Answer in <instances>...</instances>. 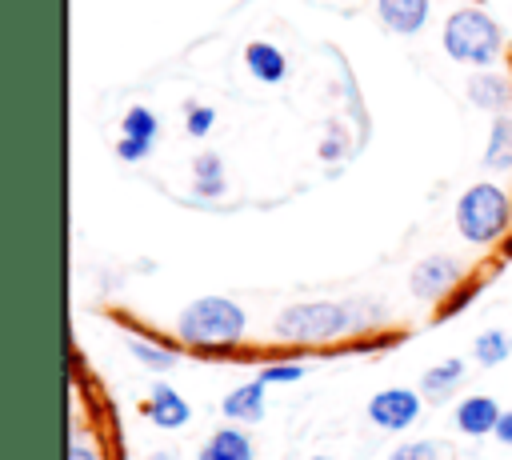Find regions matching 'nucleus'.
<instances>
[{
	"label": "nucleus",
	"mask_w": 512,
	"mask_h": 460,
	"mask_svg": "<svg viewBox=\"0 0 512 460\" xmlns=\"http://www.w3.org/2000/svg\"><path fill=\"white\" fill-rule=\"evenodd\" d=\"M244 328H248V316L228 296H200L176 320V336L196 348H228L244 336Z\"/></svg>",
	"instance_id": "nucleus-1"
},
{
	"label": "nucleus",
	"mask_w": 512,
	"mask_h": 460,
	"mask_svg": "<svg viewBox=\"0 0 512 460\" xmlns=\"http://www.w3.org/2000/svg\"><path fill=\"white\" fill-rule=\"evenodd\" d=\"M360 324L356 308L352 304H336V300H304V304H288L272 332L280 340H304V344H316V340H336L344 332H352Z\"/></svg>",
	"instance_id": "nucleus-2"
},
{
	"label": "nucleus",
	"mask_w": 512,
	"mask_h": 460,
	"mask_svg": "<svg viewBox=\"0 0 512 460\" xmlns=\"http://www.w3.org/2000/svg\"><path fill=\"white\" fill-rule=\"evenodd\" d=\"M508 220H512V204L504 196V188L496 184H472L460 200H456V232L468 240V244H492L508 232Z\"/></svg>",
	"instance_id": "nucleus-3"
},
{
	"label": "nucleus",
	"mask_w": 512,
	"mask_h": 460,
	"mask_svg": "<svg viewBox=\"0 0 512 460\" xmlns=\"http://www.w3.org/2000/svg\"><path fill=\"white\" fill-rule=\"evenodd\" d=\"M444 52L460 64H492L500 56V28L480 8H460L444 20Z\"/></svg>",
	"instance_id": "nucleus-4"
},
{
	"label": "nucleus",
	"mask_w": 512,
	"mask_h": 460,
	"mask_svg": "<svg viewBox=\"0 0 512 460\" xmlns=\"http://www.w3.org/2000/svg\"><path fill=\"white\" fill-rule=\"evenodd\" d=\"M420 396L412 388H384L368 400V420L384 432H404L408 424L420 420Z\"/></svg>",
	"instance_id": "nucleus-5"
},
{
	"label": "nucleus",
	"mask_w": 512,
	"mask_h": 460,
	"mask_svg": "<svg viewBox=\"0 0 512 460\" xmlns=\"http://www.w3.org/2000/svg\"><path fill=\"white\" fill-rule=\"evenodd\" d=\"M456 280H460V264H456V260H448V256H428V260H420V264L412 268L408 288H412V296H420V300H440V296L452 292Z\"/></svg>",
	"instance_id": "nucleus-6"
},
{
	"label": "nucleus",
	"mask_w": 512,
	"mask_h": 460,
	"mask_svg": "<svg viewBox=\"0 0 512 460\" xmlns=\"http://www.w3.org/2000/svg\"><path fill=\"white\" fill-rule=\"evenodd\" d=\"M144 416H148L152 424H160V428H184V424H188V416H192V408H188V400H184L172 384L156 380V384H152V392H148Z\"/></svg>",
	"instance_id": "nucleus-7"
},
{
	"label": "nucleus",
	"mask_w": 512,
	"mask_h": 460,
	"mask_svg": "<svg viewBox=\"0 0 512 460\" xmlns=\"http://www.w3.org/2000/svg\"><path fill=\"white\" fill-rule=\"evenodd\" d=\"M496 420H500V404L492 396L476 392V396H464L456 404V428L464 436H488V432H496Z\"/></svg>",
	"instance_id": "nucleus-8"
},
{
	"label": "nucleus",
	"mask_w": 512,
	"mask_h": 460,
	"mask_svg": "<svg viewBox=\"0 0 512 460\" xmlns=\"http://www.w3.org/2000/svg\"><path fill=\"white\" fill-rule=\"evenodd\" d=\"M264 380L256 376V380H248V384H240V388H232L224 400H220V412L228 416V420H236V424H256L260 416H264Z\"/></svg>",
	"instance_id": "nucleus-9"
},
{
	"label": "nucleus",
	"mask_w": 512,
	"mask_h": 460,
	"mask_svg": "<svg viewBox=\"0 0 512 460\" xmlns=\"http://www.w3.org/2000/svg\"><path fill=\"white\" fill-rule=\"evenodd\" d=\"M376 8H380V20H384L392 32L412 36V32L424 28L432 0H376Z\"/></svg>",
	"instance_id": "nucleus-10"
},
{
	"label": "nucleus",
	"mask_w": 512,
	"mask_h": 460,
	"mask_svg": "<svg viewBox=\"0 0 512 460\" xmlns=\"http://www.w3.org/2000/svg\"><path fill=\"white\" fill-rule=\"evenodd\" d=\"M196 460H252V440H248V432L244 428H216L208 440H204V448H200V456Z\"/></svg>",
	"instance_id": "nucleus-11"
},
{
	"label": "nucleus",
	"mask_w": 512,
	"mask_h": 460,
	"mask_svg": "<svg viewBox=\"0 0 512 460\" xmlns=\"http://www.w3.org/2000/svg\"><path fill=\"white\" fill-rule=\"evenodd\" d=\"M244 64H248V72H252L256 80H264V84H280L284 72H288L284 52H280L276 44H268V40H252V44L244 48Z\"/></svg>",
	"instance_id": "nucleus-12"
},
{
	"label": "nucleus",
	"mask_w": 512,
	"mask_h": 460,
	"mask_svg": "<svg viewBox=\"0 0 512 460\" xmlns=\"http://www.w3.org/2000/svg\"><path fill=\"white\" fill-rule=\"evenodd\" d=\"M468 100H472L476 108L500 112V108H508V100H512V84H508L504 76H496V72H480V76L468 80Z\"/></svg>",
	"instance_id": "nucleus-13"
},
{
	"label": "nucleus",
	"mask_w": 512,
	"mask_h": 460,
	"mask_svg": "<svg viewBox=\"0 0 512 460\" xmlns=\"http://www.w3.org/2000/svg\"><path fill=\"white\" fill-rule=\"evenodd\" d=\"M460 380H464V360H460V356H448V360L432 364V368L420 376V392L432 396V400H444L448 392L460 388Z\"/></svg>",
	"instance_id": "nucleus-14"
},
{
	"label": "nucleus",
	"mask_w": 512,
	"mask_h": 460,
	"mask_svg": "<svg viewBox=\"0 0 512 460\" xmlns=\"http://www.w3.org/2000/svg\"><path fill=\"white\" fill-rule=\"evenodd\" d=\"M192 192L204 196V200L224 196V160L216 152H200L192 160Z\"/></svg>",
	"instance_id": "nucleus-15"
},
{
	"label": "nucleus",
	"mask_w": 512,
	"mask_h": 460,
	"mask_svg": "<svg viewBox=\"0 0 512 460\" xmlns=\"http://www.w3.org/2000/svg\"><path fill=\"white\" fill-rule=\"evenodd\" d=\"M484 164L492 172H512V116L500 112L492 120V132H488V148H484Z\"/></svg>",
	"instance_id": "nucleus-16"
},
{
	"label": "nucleus",
	"mask_w": 512,
	"mask_h": 460,
	"mask_svg": "<svg viewBox=\"0 0 512 460\" xmlns=\"http://www.w3.org/2000/svg\"><path fill=\"white\" fill-rule=\"evenodd\" d=\"M512 356V336L504 332V328H484L476 340H472V360L480 364V368H496V364H504Z\"/></svg>",
	"instance_id": "nucleus-17"
},
{
	"label": "nucleus",
	"mask_w": 512,
	"mask_h": 460,
	"mask_svg": "<svg viewBox=\"0 0 512 460\" xmlns=\"http://www.w3.org/2000/svg\"><path fill=\"white\" fill-rule=\"evenodd\" d=\"M156 132H160V120L152 116V108L136 104V108H128V112H124V136L152 144V140H156Z\"/></svg>",
	"instance_id": "nucleus-18"
},
{
	"label": "nucleus",
	"mask_w": 512,
	"mask_h": 460,
	"mask_svg": "<svg viewBox=\"0 0 512 460\" xmlns=\"http://www.w3.org/2000/svg\"><path fill=\"white\" fill-rule=\"evenodd\" d=\"M128 352H132L144 368H152V372L176 368V352H172V348H160V344H148V340H128Z\"/></svg>",
	"instance_id": "nucleus-19"
},
{
	"label": "nucleus",
	"mask_w": 512,
	"mask_h": 460,
	"mask_svg": "<svg viewBox=\"0 0 512 460\" xmlns=\"http://www.w3.org/2000/svg\"><path fill=\"white\" fill-rule=\"evenodd\" d=\"M388 460H440V444L436 440H408V444L392 448Z\"/></svg>",
	"instance_id": "nucleus-20"
},
{
	"label": "nucleus",
	"mask_w": 512,
	"mask_h": 460,
	"mask_svg": "<svg viewBox=\"0 0 512 460\" xmlns=\"http://www.w3.org/2000/svg\"><path fill=\"white\" fill-rule=\"evenodd\" d=\"M300 376H304V364H268V368L260 372L264 384H292V380H300Z\"/></svg>",
	"instance_id": "nucleus-21"
},
{
	"label": "nucleus",
	"mask_w": 512,
	"mask_h": 460,
	"mask_svg": "<svg viewBox=\"0 0 512 460\" xmlns=\"http://www.w3.org/2000/svg\"><path fill=\"white\" fill-rule=\"evenodd\" d=\"M212 120H216V112L212 108H204V104H188V132L192 136H208V128H212Z\"/></svg>",
	"instance_id": "nucleus-22"
},
{
	"label": "nucleus",
	"mask_w": 512,
	"mask_h": 460,
	"mask_svg": "<svg viewBox=\"0 0 512 460\" xmlns=\"http://www.w3.org/2000/svg\"><path fill=\"white\" fill-rule=\"evenodd\" d=\"M148 148H152V144H144V140H132V136H124V140L116 144V156H120V160H128V164H136V160H144V156H148Z\"/></svg>",
	"instance_id": "nucleus-23"
},
{
	"label": "nucleus",
	"mask_w": 512,
	"mask_h": 460,
	"mask_svg": "<svg viewBox=\"0 0 512 460\" xmlns=\"http://www.w3.org/2000/svg\"><path fill=\"white\" fill-rule=\"evenodd\" d=\"M68 460H104V456H100L92 444H84V440H72V444H68Z\"/></svg>",
	"instance_id": "nucleus-24"
},
{
	"label": "nucleus",
	"mask_w": 512,
	"mask_h": 460,
	"mask_svg": "<svg viewBox=\"0 0 512 460\" xmlns=\"http://www.w3.org/2000/svg\"><path fill=\"white\" fill-rule=\"evenodd\" d=\"M500 444H512V408L508 412H500V420H496V432H492Z\"/></svg>",
	"instance_id": "nucleus-25"
},
{
	"label": "nucleus",
	"mask_w": 512,
	"mask_h": 460,
	"mask_svg": "<svg viewBox=\"0 0 512 460\" xmlns=\"http://www.w3.org/2000/svg\"><path fill=\"white\" fill-rule=\"evenodd\" d=\"M144 460H176V452L172 448H160V452H148Z\"/></svg>",
	"instance_id": "nucleus-26"
},
{
	"label": "nucleus",
	"mask_w": 512,
	"mask_h": 460,
	"mask_svg": "<svg viewBox=\"0 0 512 460\" xmlns=\"http://www.w3.org/2000/svg\"><path fill=\"white\" fill-rule=\"evenodd\" d=\"M312 460H332V456H312Z\"/></svg>",
	"instance_id": "nucleus-27"
}]
</instances>
